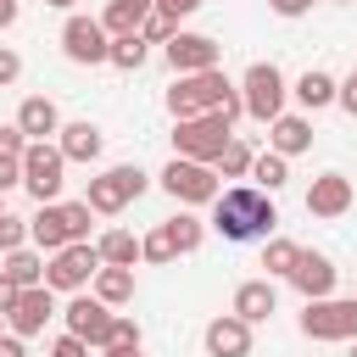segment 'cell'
<instances>
[{"label": "cell", "mask_w": 357, "mask_h": 357, "mask_svg": "<svg viewBox=\"0 0 357 357\" xmlns=\"http://www.w3.org/2000/svg\"><path fill=\"white\" fill-rule=\"evenodd\" d=\"M273 223H279L273 195H262L257 184L218 190V201H212V229H218L223 240H268Z\"/></svg>", "instance_id": "cell-1"}, {"label": "cell", "mask_w": 357, "mask_h": 357, "mask_svg": "<svg viewBox=\"0 0 357 357\" xmlns=\"http://www.w3.org/2000/svg\"><path fill=\"white\" fill-rule=\"evenodd\" d=\"M240 89L223 78V67H212V73H184V78H173V89H167V112H173V123L178 117H212V112H223V100H234Z\"/></svg>", "instance_id": "cell-2"}, {"label": "cell", "mask_w": 357, "mask_h": 357, "mask_svg": "<svg viewBox=\"0 0 357 357\" xmlns=\"http://www.w3.org/2000/svg\"><path fill=\"white\" fill-rule=\"evenodd\" d=\"M145 184H151V173H145V167L117 162V167H106L100 178H89L84 206H89V212H100V218H117L128 201H139V195H145Z\"/></svg>", "instance_id": "cell-3"}, {"label": "cell", "mask_w": 357, "mask_h": 357, "mask_svg": "<svg viewBox=\"0 0 357 357\" xmlns=\"http://www.w3.org/2000/svg\"><path fill=\"white\" fill-rule=\"evenodd\" d=\"M234 139V128L212 112V117H178L173 123V156H184V162H218L223 156V145Z\"/></svg>", "instance_id": "cell-4"}, {"label": "cell", "mask_w": 357, "mask_h": 357, "mask_svg": "<svg viewBox=\"0 0 357 357\" xmlns=\"http://www.w3.org/2000/svg\"><path fill=\"white\" fill-rule=\"evenodd\" d=\"M234 89H240L245 117H257V123H273V117L284 112V95H290V89H284V73H279L273 61H251Z\"/></svg>", "instance_id": "cell-5"}, {"label": "cell", "mask_w": 357, "mask_h": 357, "mask_svg": "<svg viewBox=\"0 0 357 357\" xmlns=\"http://www.w3.org/2000/svg\"><path fill=\"white\" fill-rule=\"evenodd\" d=\"M61 184H67V156H61L50 139L28 145V151H22V190H28L39 206H50V201L61 195Z\"/></svg>", "instance_id": "cell-6"}, {"label": "cell", "mask_w": 357, "mask_h": 357, "mask_svg": "<svg viewBox=\"0 0 357 357\" xmlns=\"http://www.w3.org/2000/svg\"><path fill=\"white\" fill-rule=\"evenodd\" d=\"M162 190L173 195V201H184V206H212L218 201V167H206V162H184V156H173L167 167H162Z\"/></svg>", "instance_id": "cell-7"}, {"label": "cell", "mask_w": 357, "mask_h": 357, "mask_svg": "<svg viewBox=\"0 0 357 357\" xmlns=\"http://www.w3.org/2000/svg\"><path fill=\"white\" fill-rule=\"evenodd\" d=\"M301 335L307 340H357V296H324V301H307L301 312Z\"/></svg>", "instance_id": "cell-8"}, {"label": "cell", "mask_w": 357, "mask_h": 357, "mask_svg": "<svg viewBox=\"0 0 357 357\" xmlns=\"http://www.w3.org/2000/svg\"><path fill=\"white\" fill-rule=\"evenodd\" d=\"M95 273H100V251H95L89 240L61 245V251L45 262V284H50V290H73V296H78V290H84Z\"/></svg>", "instance_id": "cell-9"}, {"label": "cell", "mask_w": 357, "mask_h": 357, "mask_svg": "<svg viewBox=\"0 0 357 357\" xmlns=\"http://www.w3.org/2000/svg\"><path fill=\"white\" fill-rule=\"evenodd\" d=\"M61 50H67V61H78V67H100L106 50H112V33L100 28V17H67Z\"/></svg>", "instance_id": "cell-10"}, {"label": "cell", "mask_w": 357, "mask_h": 357, "mask_svg": "<svg viewBox=\"0 0 357 357\" xmlns=\"http://www.w3.org/2000/svg\"><path fill=\"white\" fill-rule=\"evenodd\" d=\"M61 318H67V335H78L84 346H106V335H112V307L106 301H95V296H73L67 307H61Z\"/></svg>", "instance_id": "cell-11"}, {"label": "cell", "mask_w": 357, "mask_h": 357, "mask_svg": "<svg viewBox=\"0 0 357 357\" xmlns=\"http://www.w3.org/2000/svg\"><path fill=\"white\" fill-rule=\"evenodd\" d=\"M218 56H223V45H218L212 33H173V39H167V67H173L178 78H184V73H212Z\"/></svg>", "instance_id": "cell-12"}, {"label": "cell", "mask_w": 357, "mask_h": 357, "mask_svg": "<svg viewBox=\"0 0 357 357\" xmlns=\"http://www.w3.org/2000/svg\"><path fill=\"white\" fill-rule=\"evenodd\" d=\"M56 318V296H50V284H33V290H17V301H11V312H6V324H11V335L17 340H28V335H39L45 324Z\"/></svg>", "instance_id": "cell-13"}, {"label": "cell", "mask_w": 357, "mask_h": 357, "mask_svg": "<svg viewBox=\"0 0 357 357\" xmlns=\"http://www.w3.org/2000/svg\"><path fill=\"white\" fill-rule=\"evenodd\" d=\"M307 212H312V218H340V212H351V178H346V173H318L312 190H307Z\"/></svg>", "instance_id": "cell-14"}, {"label": "cell", "mask_w": 357, "mask_h": 357, "mask_svg": "<svg viewBox=\"0 0 357 357\" xmlns=\"http://www.w3.org/2000/svg\"><path fill=\"white\" fill-rule=\"evenodd\" d=\"M28 245H39V251H61V245H78L73 234H67V212H61V201H50V206H39L33 218H28Z\"/></svg>", "instance_id": "cell-15"}, {"label": "cell", "mask_w": 357, "mask_h": 357, "mask_svg": "<svg viewBox=\"0 0 357 357\" xmlns=\"http://www.w3.org/2000/svg\"><path fill=\"white\" fill-rule=\"evenodd\" d=\"M290 284H296L307 301H324V296H335V262L318 257V251H301V262L290 268Z\"/></svg>", "instance_id": "cell-16"}, {"label": "cell", "mask_w": 357, "mask_h": 357, "mask_svg": "<svg viewBox=\"0 0 357 357\" xmlns=\"http://www.w3.org/2000/svg\"><path fill=\"white\" fill-rule=\"evenodd\" d=\"M206 357H251V324H240L234 312L206 324Z\"/></svg>", "instance_id": "cell-17"}, {"label": "cell", "mask_w": 357, "mask_h": 357, "mask_svg": "<svg viewBox=\"0 0 357 357\" xmlns=\"http://www.w3.org/2000/svg\"><path fill=\"white\" fill-rule=\"evenodd\" d=\"M268 128H273V134H268V151H273V156H284V162H290V156L312 151V123H307V117H296V112H279Z\"/></svg>", "instance_id": "cell-18"}, {"label": "cell", "mask_w": 357, "mask_h": 357, "mask_svg": "<svg viewBox=\"0 0 357 357\" xmlns=\"http://www.w3.org/2000/svg\"><path fill=\"white\" fill-rule=\"evenodd\" d=\"M273 312H279L273 279H245V284L234 290V318H240V324H262V318H273Z\"/></svg>", "instance_id": "cell-19"}, {"label": "cell", "mask_w": 357, "mask_h": 357, "mask_svg": "<svg viewBox=\"0 0 357 357\" xmlns=\"http://www.w3.org/2000/svg\"><path fill=\"white\" fill-rule=\"evenodd\" d=\"M17 128L28 134V145H39V139L61 134V112H56V100H45V95H28V100L17 106Z\"/></svg>", "instance_id": "cell-20"}, {"label": "cell", "mask_w": 357, "mask_h": 357, "mask_svg": "<svg viewBox=\"0 0 357 357\" xmlns=\"http://www.w3.org/2000/svg\"><path fill=\"white\" fill-rule=\"evenodd\" d=\"M100 145H106V134L84 117V123H61V139H56V151L67 156V162H95L100 156Z\"/></svg>", "instance_id": "cell-21"}, {"label": "cell", "mask_w": 357, "mask_h": 357, "mask_svg": "<svg viewBox=\"0 0 357 357\" xmlns=\"http://www.w3.org/2000/svg\"><path fill=\"white\" fill-rule=\"evenodd\" d=\"M151 11H156V0H106V11H100V28H106L112 39H117V33H139Z\"/></svg>", "instance_id": "cell-22"}, {"label": "cell", "mask_w": 357, "mask_h": 357, "mask_svg": "<svg viewBox=\"0 0 357 357\" xmlns=\"http://www.w3.org/2000/svg\"><path fill=\"white\" fill-rule=\"evenodd\" d=\"M335 89H340V84H335L329 73H318V67H307V73L296 78V89H290V95H296V100H301L307 112H324V106L335 100Z\"/></svg>", "instance_id": "cell-23"}, {"label": "cell", "mask_w": 357, "mask_h": 357, "mask_svg": "<svg viewBox=\"0 0 357 357\" xmlns=\"http://www.w3.org/2000/svg\"><path fill=\"white\" fill-rule=\"evenodd\" d=\"M95 251H100L106 268H134V262H139V240H134L128 229H106V234L95 240Z\"/></svg>", "instance_id": "cell-24"}, {"label": "cell", "mask_w": 357, "mask_h": 357, "mask_svg": "<svg viewBox=\"0 0 357 357\" xmlns=\"http://www.w3.org/2000/svg\"><path fill=\"white\" fill-rule=\"evenodd\" d=\"M89 284H95V301L123 307V301L134 296V268H106V262H100V273H95Z\"/></svg>", "instance_id": "cell-25"}, {"label": "cell", "mask_w": 357, "mask_h": 357, "mask_svg": "<svg viewBox=\"0 0 357 357\" xmlns=\"http://www.w3.org/2000/svg\"><path fill=\"white\" fill-rule=\"evenodd\" d=\"M0 273H6L17 290H33V284H45V257L22 245V251H11V257H6V268H0Z\"/></svg>", "instance_id": "cell-26"}, {"label": "cell", "mask_w": 357, "mask_h": 357, "mask_svg": "<svg viewBox=\"0 0 357 357\" xmlns=\"http://www.w3.org/2000/svg\"><path fill=\"white\" fill-rule=\"evenodd\" d=\"M145 56H151V45H145L139 33H117V39H112V50H106V61H112L117 73H139V67H145Z\"/></svg>", "instance_id": "cell-27"}, {"label": "cell", "mask_w": 357, "mask_h": 357, "mask_svg": "<svg viewBox=\"0 0 357 357\" xmlns=\"http://www.w3.org/2000/svg\"><path fill=\"white\" fill-rule=\"evenodd\" d=\"M251 178H257V190H262V195H273V190H284V184H290V162H284V156H273V151H262V156H251Z\"/></svg>", "instance_id": "cell-28"}, {"label": "cell", "mask_w": 357, "mask_h": 357, "mask_svg": "<svg viewBox=\"0 0 357 357\" xmlns=\"http://www.w3.org/2000/svg\"><path fill=\"white\" fill-rule=\"evenodd\" d=\"M162 229H167V240H173L178 257H184V251H201V240H206V223H201L195 212H178V218H167Z\"/></svg>", "instance_id": "cell-29"}, {"label": "cell", "mask_w": 357, "mask_h": 357, "mask_svg": "<svg viewBox=\"0 0 357 357\" xmlns=\"http://www.w3.org/2000/svg\"><path fill=\"white\" fill-rule=\"evenodd\" d=\"M301 262V245L296 240H279V234H268V245H262V268H268V279L279 273V279H290V268Z\"/></svg>", "instance_id": "cell-30"}, {"label": "cell", "mask_w": 357, "mask_h": 357, "mask_svg": "<svg viewBox=\"0 0 357 357\" xmlns=\"http://www.w3.org/2000/svg\"><path fill=\"white\" fill-rule=\"evenodd\" d=\"M251 156H257V151H251L245 139H229L212 167H218V178H251Z\"/></svg>", "instance_id": "cell-31"}, {"label": "cell", "mask_w": 357, "mask_h": 357, "mask_svg": "<svg viewBox=\"0 0 357 357\" xmlns=\"http://www.w3.org/2000/svg\"><path fill=\"white\" fill-rule=\"evenodd\" d=\"M28 245V218H17V212H0V251L11 257V251H22Z\"/></svg>", "instance_id": "cell-32"}, {"label": "cell", "mask_w": 357, "mask_h": 357, "mask_svg": "<svg viewBox=\"0 0 357 357\" xmlns=\"http://www.w3.org/2000/svg\"><path fill=\"white\" fill-rule=\"evenodd\" d=\"M178 251H173V240H167V229H151L145 240H139V262H173Z\"/></svg>", "instance_id": "cell-33"}, {"label": "cell", "mask_w": 357, "mask_h": 357, "mask_svg": "<svg viewBox=\"0 0 357 357\" xmlns=\"http://www.w3.org/2000/svg\"><path fill=\"white\" fill-rule=\"evenodd\" d=\"M173 33H178V22H167L162 11H151V17H145V28H139V39H145V45H167Z\"/></svg>", "instance_id": "cell-34"}, {"label": "cell", "mask_w": 357, "mask_h": 357, "mask_svg": "<svg viewBox=\"0 0 357 357\" xmlns=\"http://www.w3.org/2000/svg\"><path fill=\"white\" fill-rule=\"evenodd\" d=\"M61 212H67V234H73V240H89V218H95V212H89L84 201H61Z\"/></svg>", "instance_id": "cell-35"}, {"label": "cell", "mask_w": 357, "mask_h": 357, "mask_svg": "<svg viewBox=\"0 0 357 357\" xmlns=\"http://www.w3.org/2000/svg\"><path fill=\"white\" fill-rule=\"evenodd\" d=\"M106 346H139V324L123 318V312H112V335H106ZM106 346H100V351H106Z\"/></svg>", "instance_id": "cell-36"}, {"label": "cell", "mask_w": 357, "mask_h": 357, "mask_svg": "<svg viewBox=\"0 0 357 357\" xmlns=\"http://www.w3.org/2000/svg\"><path fill=\"white\" fill-rule=\"evenodd\" d=\"M17 184H22V156H6V151H0V195L17 190Z\"/></svg>", "instance_id": "cell-37"}, {"label": "cell", "mask_w": 357, "mask_h": 357, "mask_svg": "<svg viewBox=\"0 0 357 357\" xmlns=\"http://www.w3.org/2000/svg\"><path fill=\"white\" fill-rule=\"evenodd\" d=\"M17 78H22V56H17L11 45H0V89H6V84H17Z\"/></svg>", "instance_id": "cell-38"}, {"label": "cell", "mask_w": 357, "mask_h": 357, "mask_svg": "<svg viewBox=\"0 0 357 357\" xmlns=\"http://www.w3.org/2000/svg\"><path fill=\"white\" fill-rule=\"evenodd\" d=\"M0 151H6V156H22V151H28V134H22L17 123H6V128H0Z\"/></svg>", "instance_id": "cell-39"}, {"label": "cell", "mask_w": 357, "mask_h": 357, "mask_svg": "<svg viewBox=\"0 0 357 357\" xmlns=\"http://www.w3.org/2000/svg\"><path fill=\"white\" fill-rule=\"evenodd\" d=\"M45 357H89V346H84L78 335H61V340H56V346H50Z\"/></svg>", "instance_id": "cell-40"}, {"label": "cell", "mask_w": 357, "mask_h": 357, "mask_svg": "<svg viewBox=\"0 0 357 357\" xmlns=\"http://www.w3.org/2000/svg\"><path fill=\"white\" fill-rule=\"evenodd\" d=\"M156 11H162L167 22H178V17H190V11H201V0H156Z\"/></svg>", "instance_id": "cell-41"}, {"label": "cell", "mask_w": 357, "mask_h": 357, "mask_svg": "<svg viewBox=\"0 0 357 357\" xmlns=\"http://www.w3.org/2000/svg\"><path fill=\"white\" fill-rule=\"evenodd\" d=\"M335 100H340V106H346V112L357 117V73H351V78H346V84L335 89Z\"/></svg>", "instance_id": "cell-42"}, {"label": "cell", "mask_w": 357, "mask_h": 357, "mask_svg": "<svg viewBox=\"0 0 357 357\" xmlns=\"http://www.w3.org/2000/svg\"><path fill=\"white\" fill-rule=\"evenodd\" d=\"M279 17H301V11H312V0H268Z\"/></svg>", "instance_id": "cell-43"}, {"label": "cell", "mask_w": 357, "mask_h": 357, "mask_svg": "<svg viewBox=\"0 0 357 357\" xmlns=\"http://www.w3.org/2000/svg\"><path fill=\"white\" fill-rule=\"evenodd\" d=\"M0 357H28V346L17 335H0Z\"/></svg>", "instance_id": "cell-44"}, {"label": "cell", "mask_w": 357, "mask_h": 357, "mask_svg": "<svg viewBox=\"0 0 357 357\" xmlns=\"http://www.w3.org/2000/svg\"><path fill=\"white\" fill-rule=\"evenodd\" d=\"M11 301H17V284L0 273V312H11Z\"/></svg>", "instance_id": "cell-45"}, {"label": "cell", "mask_w": 357, "mask_h": 357, "mask_svg": "<svg viewBox=\"0 0 357 357\" xmlns=\"http://www.w3.org/2000/svg\"><path fill=\"white\" fill-rule=\"evenodd\" d=\"M17 22V0H0V28H11Z\"/></svg>", "instance_id": "cell-46"}, {"label": "cell", "mask_w": 357, "mask_h": 357, "mask_svg": "<svg viewBox=\"0 0 357 357\" xmlns=\"http://www.w3.org/2000/svg\"><path fill=\"white\" fill-rule=\"evenodd\" d=\"M100 357H145V351H139V346H106Z\"/></svg>", "instance_id": "cell-47"}, {"label": "cell", "mask_w": 357, "mask_h": 357, "mask_svg": "<svg viewBox=\"0 0 357 357\" xmlns=\"http://www.w3.org/2000/svg\"><path fill=\"white\" fill-rule=\"evenodd\" d=\"M45 6H56V11H73V6H78V0H45Z\"/></svg>", "instance_id": "cell-48"}, {"label": "cell", "mask_w": 357, "mask_h": 357, "mask_svg": "<svg viewBox=\"0 0 357 357\" xmlns=\"http://www.w3.org/2000/svg\"><path fill=\"white\" fill-rule=\"evenodd\" d=\"M351 357H357V340H351Z\"/></svg>", "instance_id": "cell-49"}, {"label": "cell", "mask_w": 357, "mask_h": 357, "mask_svg": "<svg viewBox=\"0 0 357 357\" xmlns=\"http://www.w3.org/2000/svg\"><path fill=\"white\" fill-rule=\"evenodd\" d=\"M0 212H6V195H0Z\"/></svg>", "instance_id": "cell-50"}, {"label": "cell", "mask_w": 357, "mask_h": 357, "mask_svg": "<svg viewBox=\"0 0 357 357\" xmlns=\"http://www.w3.org/2000/svg\"><path fill=\"white\" fill-rule=\"evenodd\" d=\"M0 324H6V312H0Z\"/></svg>", "instance_id": "cell-51"}, {"label": "cell", "mask_w": 357, "mask_h": 357, "mask_svg": "<svg viewBox=\"0 0 357 357\" xmlns=\"http://www.w3.org/2000/svg\"><path fill=\"white\" fill-rule=\"evenodd\" d=\"M351 73H357V67H351Z\"/></svg>", "instance_id": "cell-52"}, {"label": "cell", "mask_w": 357, "mask_h": 357, "mask_svg": "<svg viewBox=\"0 0 357 357\" xmlns=\"http://www.w3.org/2000/svg\"><path fill=\"white\" fill-rule=\"evenodd\" d=\"M340 6H346V0H340Z\"/></svg>", "instance_id": "cell-53"}]
</instances>
